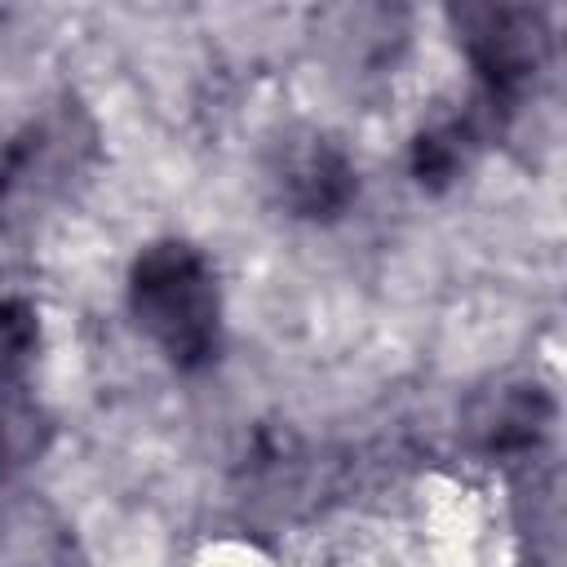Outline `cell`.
I'll list each match as a JSON object with an SVG mask.
<instances>
[{
    "instance_id": "1",
    "label": "cell",
    "mask_w": 567,
    "mask_h": 567,
    "mask_svg": "<svg viewBox=\"0 0 567 567\" xmlns=\"http://www.w3.org/2000/svg\"><path fill=\"white\" fill-rule=\"evenodd\" d=\"M128 315L177 372H199L221 350L217 270L186 239H155L133 257Z\"/></svg>"
},
{
    "instance_id": "2",
    "label": "cell",
    "mask_w": 567,
    "mask_h": 567,
    "mask_svg": "<svg viewBox=\"0 0 567 567\" xmlns=\"http://www.w3.org/2000/svg\"><path fill=\"white\" fill-rule=\"evenodd\" d=\"M452 22L474 62L478 93L496 111H509L549 62L545 13L518 4H465L452 13Z\"/></svg>"
},
{
    "instance_id": "3",
    "label": "cell",
    "mask_w": 567,
    "mask_h": 567,
    "mask_svg": "<svg viewBox=\"0 0 567 567\" xmlns=\"http://www.w3.org/2000/svg\"><path fill=\"white\" fill-rule=\"evenodd\" d=\"M266 173L279 208L301 221H337L359 195L354 159L346 155L341 142H332L319 128L284 133L270 151Z\"/></svg>"
},
{
    "instance_id": "4",
    "label": "cell",
    "mask_w": 567,
    "mask_h": 567,
    "mask_svg": "<svg viewBox=\"0 0 567 567\" xmlns=\"http://www.w3.org/2000/svg\"><path fill=\"white\" fill-rule=\"evenodd\" d=\"M501 115L505 111H496L483 93H474L465 111H452V115L425 124L412 142V177L430 190L452 186L474 164V155L483 151V142H487V133L496 128Z\"/></svg>"
},
{
    "instance_id": "5",
    "label": "cell",
    "mask_w": 567,
    "mask_h": 567,
    "mask_svg": "<svg viewBox=\"0 0 567 567\" xmlns=\"http://www.w3.org/2000/svg\"><path fill=\"white\" fill-rule=\"evenodd\" d=\"M0 567H84V554L49 501L18 496L0 509Z\"/></svg>"
},
{
    "instance_id": "6",
    "label": "cell",
    "mask_w": 567,
    "mask_h": 567,
    "mask_svg": "<svg viewBox=\"0 0 567 567\" xmlns=\"http://www.w3.org/2000/svg\"><path fill=\"white\" fill-rule=\"evenodd\" d=\"M545 430H549V399L536 385L501 390L474 416V434H478L483 452H496V456H523V452H532L545 439Z\"/></svg>"
},
{
    "instance_id": "7",
    "label": "cell",
    "mask_w": 567,
    "mask_h": 567,
    "mask_svg": "<svg viewBox=\"0 0 567 567\" xmlns=\"http://www.w3.org/2000/svg\"><path fill=\"white\" fill-rule=\"evenodd\" d=\"M49 439H53V421L31 399V390L0 394V487L18 470H27L49 447Z\"/></svg>"
},
{
    "instance_id": "8",
    "label": "cell",
    "mask_w": 567,
    "mask_h": 567,
    "mask_svg": "<svg viewBox=\"0 0 567 567\" xmlns=\"http://www.w3.org/2000/svg\"><path fill=\"white\" fill-rule=\"evenodd\" d=\"M40 354V310L27 297L0 301V394L31 390V368Z\"/></svg>"
}]
</instances>
